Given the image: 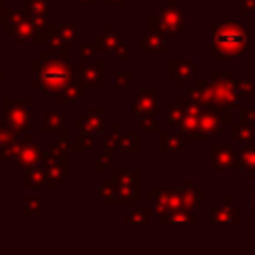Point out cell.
<instances>
[{
    "instance_id": "cell-1",
    "label": "cell",
    "mask_w": 255,
    "mask_h": 255,
    "mask_svg": "<svg viewBox=\"0 0 255 255\" xmlns=\"http://www.w3.org/2000/svg\"><path fill=\"white\" fill-rule=\"evenodd\" d=\"M215 54L217 58H239L247 48H249V34L247 30L233 22L227 20L215 30Z\"/></svg>"
},
{
    "instance_id": "cell-2",
    "label": "cell",
    "mask_w": 255,
    "mask_h": 255,
    "mask_svg": "<svg viewBox=\"0 0 255 255\" xmlns=\"http://www.w3.org/2000/svg\"><path fill=\"white\" fill-rule=\"evenodd\" d=\"M213 161L219 169H227V167H233V161H235V155L229 147H217L215 153H213Z\"/></svg>"
},
{
    "instance_id": "cell-3",
    "label": "cell",
    "mask_w": 255,
    "mask_h": 255,
    "mask_svg": "<svg viewBox=\"0 0 255 255\" xmlns=\"http://www.w3.org/2000/svg\"><path fill=\"white\" fill-rule=\"evenodd\" d=\"M239 159H241V165H243L245 169H249L251 177H255V145H247V147L241 151Z\"/></svg>"
},
{
    "instance_id": "cell-4",
    "label": "cell",
    "mask_w": 255,
    "mask_h": 255,
    "mask_svg": "<svg viewBox=\"0 0 255 255\" xmlns=\"http://www.w3.org/2000/svg\"><path fill=\"white\" fill-rule=\"evenodd\" d=\"M233 133H235V135H233L235 141H251L255 129H253V128H247V126H235V128H233Z\"/></svg>"
},
{
    "instance_id": "cell-5",
    "label": "cell",
    "mask_w": 255,
    "mask_h": 255,
    "mask_svg": "<svg viewBox=\"0 0 255 255\" xmlns=\"http://www.w3.org/2000/svg\"><path fill=\"white\" fill-rule=\"evenodd\" d=\"M235 86H239L243 94H249V96H253V98H255V84H253V82L239 80V82H235Z\"/></svg>"
},
{
    "instance_id": "cell-6",
    "label": "cell",
    "mask_w": 255,
    "mask_h": 255,
    "mask_svg": "<svg viewBox=\"0 0 255 255\" xmlns=\"http://www.w3.org/2000/svg\"><path fill=\"white\" fill-rule=\"evenodd\" d=\"M241 118H243V126H247V122L249 124H255V108H249V110H241Z\"/></svg>"
},
{
    "instance_id": "cell-7",
    "label": "cell",
    "mask_w": 255,
    "mask_h": 255,
    "mask_svg": "<svg viewBox=\"0 0 255 255\" xmlns=\"http://www.w3.org/2000/svg\"><path fill=\"white\" fill-rule=\"evenodd\" d=\"M251 211H253V215H255V189L251 191Z\"/></svg>"
}]
</instances>
